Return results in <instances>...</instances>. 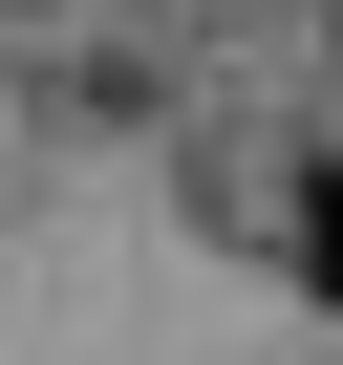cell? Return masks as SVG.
<instances>
[{"label": "cell", "instance_id": "1", "mask_svg": "<svg viewBox=\"0 0 343 365\" xmlns=\"http://www.w3.org/2000/svg\"><path fill=\"white\" fill-rule=\"evenodd\" d=\"M300 279L343 301V172H322V194H300Z\"/></svg>", "mask_w": 343, "mask_h": 365}]
</instances>
